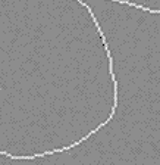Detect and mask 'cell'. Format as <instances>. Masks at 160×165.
I'll list each match as a JSON object with an SVG mask.
<instances>
[{
  "instance_id": "1",
  "label": "cell",
  "mask_w": 160,
  "mask_h": 165,
  "mask_svg": "<svg viewBox=\"0 0 160 165\" xmlns=\"http://www.w3.org/2000/svg\"><path fill=\"white\" fill-rule=\"evenodd\" d=\"M112 2H119V3H125V5H129V6H134L137 9H141V10H145V12H150V14H160V10H153V9H149L145 6H141V5H135L132 2H128V0H112Z\"/></svg>"
}]
</instances>
